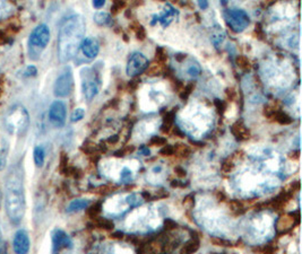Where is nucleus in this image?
<instances>
[{"label":"nucleus","instance_id":"412c9836","mask_svg":"<svg viewBox=\"0 0 302 254\" xmlns=\"http://www.w3.org/2000/svg\"><path fill=\"white\" fill-rule=\"evenodd\" d=\"M81 49L83 51V54L88 59H94L99 54L100 44L97 38L94 37H86L83 40Z\"/></svg>","mask_w":302,"mask_h":254},{"label":"nucleus","instance_id":"f257e3e1","mask_svg":"<svg viewBox=\"0 0 302 254\" xmlns=\"http://www.w3.org/2000/svg\"><path fill=\"white\" fill-rule=\"evenodd\" d=\"M253 163L234 174L232 188L239 196L253 198L275 190L279 185V174L284 168L283 158L268 148H257L250 152Z\"/></svg>","mask_w":302,"mask_h":254},{"label":"nucleus","instance_id":"6e6552de","mask_svg":"<svg viewBox=\"0 0 302 254\" xmlns=\"http://www.w3.org/2000/svg\"><path fill=\"white\" fill-rule=\"evenodd\" d=\"M139 168L137 161H116L109 160L101 163V171L110 180L119 183H129L135 179Z\"/></svg>","mask_w":302,"mask_h":254},{"label":"nucleus","instance_id":"cd10ccee","mask_svg":"<svg viewBox=\"0 0 302 254\" xmlns=\"http://www.w3.org/2000/svg\"><path fill=\"white\" fill-rule=\"evenodd\" d=\"M162 175H163V167L160 166V165L154 166L149 172V180L153 181V182H156V181L160 180Z\"/></svg>","mask_w":302,"mask_h":254},{"label":"nucleus","instance_id":"473e14b6","mask_svg":"<svg viewBox=\"0 0 302 254\" xmlns=\"http://www.w3.org/2000/svg\"><path fill=\"white\" fill-rule=\"evenodd\" d=\"M36 73H37V69H36V67H34V66H29L25 69L26 77H34V76H36Z\"/></svg>","mask_w":302,"mask_h":254},{"label":"nucleus","instance_id":"9d476101","mask_svg":"<svg viewBox=\"0 0 302 254\" xmlns=\"http://www.w3.org/2000/svg\"><path fill=\"white\" fill-rule=\"evenodd\" d=\"M141 202V198L136 193L129 194H116L105 201L103 210L109 217H118L121 213L133 208Z\"/></svg>","mask_w":302,"mask_h":254},{"label":"nucleus","instance_id":"ddd939ff","mask_svg":"<svg viewBox=\"0 0 302 254\" xmlns=\"http://www.w3.org/2000/svg\"><path fill=\"white\" fill-rule=\"evenodd\" d=\"M141 94V107L144 111H155L165 103L166 94L163 88L156 85L146 86Z\"/></svg>","mask_w":302,"mask_h":254},{"label":"nucleus","instance_id":"9b49d317","mask_svg":"<svg viewBox=\"0 0 302 254\" xmlns=\"http://www.w3.org/2000/svg\"><path fill=\"white\" fill-rule=\"evenodd\" d=\"M6 128L10 133L22 135L24 134L30 124L29 112L22 105H15L9 110L6 116Z\"/></svg>","mask_w":302,"mask_h":254},{"label":"nucleus","instance_id":"b1692460","mask_svg":"<svg viewBox=\"0 0 302 254\" xmlns=\"http://www.w3.org/2000/svg\"><path fill=\"white\" fill-rule=\"evenodd\" d=\"M88 206V200L86 199H76L69 203L68 208H67V212H76L83 210Z\"/></svg>","mask_w":302,"mask_h":254},{"label":"nucleus","instance_id":"0eeeda50","mask_svg":"<svg viewBox=\"0 0 302 254\" xmlns=\"http://www.w3.org/2000/svg\"><path fill=\"white\" fill-rule=\"evenodd\" d=\"M244 237L254 244L266 242L274 234V218L267 212L251 216L243 225Z\"/></svg>","mask_w":302,"mask_h":254},{"label":"nucleus","instance_id":"4468645a","mask_svg":"<svg viewBox=\"0 0 302 254\" xmlns=\"http://www.w3.org/2000/svg\"><path fill=\"white\" fill-rule=\"evenodd\" d=\"M82 89L86 100L91 101L99 93V79L91 68H84L81 71Z\"/></svg>","mask_w":302,"mask_h":254},{"label":"nucleus","instance_id":"a878e982","mask_svg":"<svg viewBox=\"0 0 302 254\" xmlns=\"http://www.w3.org/2000/svg\"><path fill=\"white\" fill-rule=\"evenodd\" d=\"M94 21L101 26H109L112 24V19H111L110 14L105 13V11H99V13L95 14Z\"/></svg>","mask_w":302,"mask_h":254},{"label":"nucleus","instance_id":"1a4fd4ad","mask_svg":"<svg viewBox=\"0 0 302 254\" xmlns=\"http://www.w3.org/2000/svg\"><path fill=\"white\" fill-rule=\"evenodd\" d=\"M265 81L274 87L284 88L289 86L292 81V71L287 64L282 61L270 62L265 66L264 73Z\"/></svg>","mask_w":302,"mask_h":254},{"label":"nucleus","instance_id":"58836bf2","mask_svg":"<svg viewBox=\"0 0 302 254\" xmlns=\"http://www.w3.org/2000/svg\"><path fill=\"white\" fill-rule=\"evenodd\" d=\"M0 254H2V250H0Z\"/></svg>","mask_w":302,"mask_h":254},{"label":"nucleus","instance_id":"f8f14e48","mask_svg":"<svg viewBox=\"0 0 302 254\" xmlns=\"http://www.w3.org/2000/svg\"><path fill=\"white\" fill-rule=\"evenodd\" d=\"M50 41V30L48 25L40 24L32 31L29 37V53L32 59H37Z\"/></svg>","mask_w":302,"mask_h":254},{"label":"nucleus","instance_id":"e433bc0d","mask_svg":"<svg viewBox=\"0 0 302 254\" xmlns=\"http://www.w3.org/2000/svg\"><path fill=\"white\" fill-rule=\"evenodd\" d=\"M2 241H3V235H2V229H0V250H2Z\"/></svg>","mask_w":302,"mask_h":254},{"label":"nucleus","instance_id":"4be33fe9","mask_svg":"<svg viewBox=\"0 0 302 254\" xmlns=\"http://www.w3.org/2000/svg\"><path fill=\"white\" fill-rule=\"evenodd\" d=\"M52 243H53V250L55 252L59 251L60 248L71 247V245H72L70 237L61 229L54 230V233L52 235Z\"/></svg>","mask_w":302,"mask_h":254},{"label":"nucleus","instance_id":"c85d7f7f","mask_svg":"<svg viewBox=\"0 0 302 254\" xmlns=\"http://www.w3.org/2000/svg\"><path fill=\"white\" fill-rule=\"evenodd\" d=\"M10 13H12V6H10V4L0 2V19L7 17Z\"/></svg>","mask_w":302,"mask_h":254},{"label":"nucleus","instance_id":"bb28decb","mask_svg":"<svg viewBox=\"0 0 302 254\" xmlns=\"http://www.w3.org/2000/svg\"><path fill=\"white\" fill-rule=\"evenodd\" d=\"M109 254H134V252L130 247H128L126 245L116 244L115 246L111 247Z\"/></svg>","mask_w":302,"mask_h":254},{"label":"nucleus","instance_id":"393cba45","mask_svg":"<svg viewBox=\"0 0 302 254\" xmlns=\"http://www.w3.org/2000/svg\"><path fill=\"white\" fill-rule=\"evenodd\" d=\"M33 158H34V163L37 167L43 166L44 160H46V151L42 146H36L34 150H33Z\"/></svg>","mask_w":302,"mask_h":254},{"label":"nucleus","instance_id":"7c9ffc66","mask_svg":"<svg viewBox=\"0 0 302 254\" xmlns=\"http://www.w3.org/2000/svg\"><path fill=\"white\" fill-rule=\"evenodd\" d=\"M85 115V111L82 107H78V109H75L74 112L71 114V122H78L81 121L82 119Z\"/></svg>","mask_w":302,"mask_h":254},{"label":"nucleus","instance_id":"423d86ee","mask_svg":"<svg viewBox=\"0 0 302 254\" xmlns=\"http://www.w3.org/2000/svg\"><path fill=\"white\" fill-rule=\"evenodd\" d=\"M162 218L154 207H141L133 210L125 220V227L129 233H147L161 225Z\"/></svg>","mask_w":302,"mask_h":254},{"label":"nucleus","instance_id":"f03ea898","mask_svg":"<svg viewBox=\"0 0 302 254\" xmlns=\"http://www.w3.org/2000/svg\"><path fill=\"white\" fill-rule=\"evenodd\" d=\"M195 217L201 228L210 234L221 237H231L236 234L233 220L211 199L203 198L196 206Z\"/></svg>","mask_w":302,"mask_h":254},{"label":"nucleus","instance_id":"2eb2a0df","mask_svg":"<svg viewBox=\"0 0 302 254\" xmlns=\"http://www.w3.org/2000/svg\"><path fill=\"white\" fill-rule=\"evenodd\" d=\"M228 25L234 32H242L249 25L250 18L248 14L242 9H230L224 14Z\"/></svg>","mask_w":302,"mask_h":254},{"label":"nucleus","instance_id":"4c0bfd02","mask_svg":"<svg viewBox=\"0 0 302 254\" xmlns=\"http://www.w3.org/2000/svg\"><path fill=\"white\" fill-rule=\"evenodd\" d=\"M0 201H2V193H0Z\"/></svg>","mask_w":302,"mask_h":254},{"label":"nucleus","instance_id":"6ab92c4d","mask_svg":"<svg viewBox=\"0 0 302 254\" xmlns=\"http://www.w3.org/2000/svg\"><path fill=\"white\" fill-rule=\"evenodd\" d=\"M30 237L29 233L25 229H20L16 231L14 241H13V248L16 254H27L30 251Z\"/></svg>","mask_w":302,"mask_h":254},{"label":"nucleus","instance_id":"f3484780","mask_svg":"<svg viewBox=\"0 0 302 254\" xmlns=\"http://www.w3.org/2000/svg\"><path fill=\"white\" fill-rule=\"evenodd\" d=\"M147 66H148V60L143 53L141 52L133 53L127 64V68H126L127 75L130 77L137 76L146 69Z\"/></svg>","mask_w":302,"mask_h":254},{"label":"nucleus","instance_id":"39448f33","mask_svg":"<svg viewBox=\"0 0 302 254\" xmlns=\"http://www.w3.org/2000/svg\"><path fill=\"white\" fill-rule=\"evenodd\" d=\"M178 119L183 131L194 138H200L207 133L214 121L211 110L201 104L187 106Z\"/></svg>","mask_w":302,"mask_h":254},{"label":"nucleus","instance_id":"72a5a7b5","mask_svg":"<svg viewBox=\"0 0 302 254\" xmlns=\"http://www.w3.org/2000/svg\"><path fill=\"white\" fill-rule=\"evenodd\" d=\"M104 4H105V2H103V0H97V2H93V6L95 8L103 7Z\"/></svg>","mask_w":302,"mask_h":254},{"label":"nucleus","instance_id":"dca6fc26","mask_svg":"<svg viewBox=\"0 0 302 254\" xmlns=\"http://www.w3.org/2000/svg\"><path fill=\"white\" fill-rule=\"evenodd\" d=\"M72 88H74V78L70 70L65 71L57 78L54 83L53 93L57 97H67L69 96Z\"/></svg>","mask_w":302,"mask_h":254},{"label":"nucleus","instance_id":"c9c22d12","mask_svg":"<svg viewBox=\"0 0 302 254\" xmlns=\"http://www.w3.org/2000/svg\"><path fill=\"white\" fill-rule=\"evenodd\" d=\"M199 6H200V8H206L209 6V4L206 3V2H199Z\"/></svg>","mask_w":302,"mask_h":254},{"label":"nucleus","instance_id":"f704fd0d","mask_svg":"<svg viewBox=\"0 0 302 254\" xmlns=\"http://www.w3.org/2000/svg\"><path fill=\"white\" fill-rule=\"evenodd\" d=\"M4 43H6V36H5V34L0 31V44Z\"/></svg>","mask_w":302,"mask_h":254},{"label":"nucleus","instance_id":"aec40b11","mask_svg":"<svg viewBox=\"0 0 302 254\" xmlns=\"http://www.w3.org/2000/svg\"><path fill=\"white\" fill-rule=\"evenodd\" d=\"M177 16H178V11L175 8H173L171 5H165L164 9L162 10L160 14L155 15L153 17L154 21L152 22V24H154L155 22H159L162 26L166 27V26H169L171 23L176 19Z\"/></svg>","mask_w":302,"mask_h":254},{"label":"nucleus","instance_id":"20e7f679","mask_svg":"<svg viewBox=\"0 0 302 254\" xmlns=\"http://www.w3.org/2000/svg\"><path fill=\"white\" fill-rule=\"evenodd\" d=\"M5 207L13 224H20L25 213V193L23 172L20 165L14 166L7 175L5 184Z\"/></svg>","mask_w":302,"mask_h":254},{"label":"nucleus","instance_id":"c756f323","mask_svg":"<svg viewBox=\"0 0 302 254\" xmlns=\"http://www.w3.org/2000/svg\"><path fill=\"white\" fill-rule=\"evenodd\" d=\"M200 73V67L197 64H192L187 68V75L192 78L198 77Z\"/></svg>","mask_w":302,"mask_h":254},{"label":"nucleus","instance_id":"a211bd4d","mask_svg":"<svg viewBox=\"0 0 302 254\" xmlns=\"http://www.w3.org/2000/svg\"><path fill=\"white\" fill-rule=\"evenodd\" d=\"M67 109L66 104L61 101H54L49 109V120L54 127H63L66 122Z\"/></svg>","mask_w":302,"mask_h":254},{"label":"nucleus","instance_id":"2f4dec72","mask_svg":"<svg viewBox=\"0 0 302 254\" xmlns=\"http://www.w3.org/2000/svg\"><path fill=\"white\" fill-rule=\"evenodd\" d=\"M7 164V151L6 150H2L0 151V171L6 167Z\"/></svg>","mask_w":302,"mask_h":254},{"label":"nucleus","instance_id":"5701e85b","mask_svg":"<svg viewBox=\"0 0 302 254\" xmlns=\"http://www.w3.org/2000/svg\"><path fill=\"white\" fill-rule=\"evenodd\" d=\"M156 124L153 121L149 122H142L135 130V137H137L139 140L148 137V135L153 134L156 130Z\"/></svg>","mask_w":302,"mask_h":254},{"label":"nucleus","instance_id":"7ed1b4c3","mask_svg":"<svg viewBox=\"0 0 302 254\" xmlns=\"http://www.w3.org/2000/svg\"><path fill=\"white\" fill-rule=\"evenodd\" d=\"M85 35V21L81 15L67 18L58 36V56L61 62H68L77 54Z\"/></svg>","mask_w":302,"mask_h":254}]
</instances>
